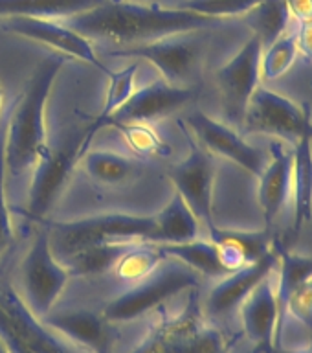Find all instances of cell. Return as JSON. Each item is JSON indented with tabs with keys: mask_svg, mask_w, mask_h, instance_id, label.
Segmentation results:
<instances>
[{
	"mask_svg": "<svg viewBox=\"0 0 312 353\" xmlns=\"http://www.w3.org/2000/svg\"><path fill=\"white\" fill-rule=\"evenodd\" d=\"M61 21L88 39H107L127 46L206 30L222 22L186 8H164L134 0H101L90 10Z\"/></svg>",
	"mask_w": 312,
	"mask_h": 353,
	"instance_id": "1",
	"label": "cell"
},
{
	"mask_svg": "<svg viewBox=\"0 0 312 353\" xmlns=\"http://www.w3.org/2000/svg\"><path fill=\"white\" fill-rule=\"evenodd\" d=\"M66 63L65 55L46 57L33 70L10 123L6 127L4 157L8 175H21L33 170L46 145L44 110L54 83Z\"/></svg>",
	"mask_w": 312,
	"mask_h": 353,
	"instance_id": "2",
	"label": "cell"
},
{
	"mask_svg": "<svg viewBox=\"0 0 312 353\" xmlns=\"http://www.w3.org/2000/svg\"><path fill=\"white\" fill-rule=\"evenodd\" d=\"M230 346L198 305L197 292L178 311L162 314L129 353H226Z\"/></svg>",
	"mask_w": 312,
	"mask_h": 353,
	"instance_id": "3",
	"label": "cell"
},
{
	"mask_svg": "<svg viewBox=\"0 0 312 353\" xmlns=\"http://www.w3.org/2000/svg\"><path fill=\"white\" fill-rule=\"evenodd\" d=\"M52 241L59 243L61 258L98 243L151 241L154 215L99 214L74 221L48 223Z\"/></svg>",
	"mask_w": 312,
	"mask_h": 353,
	"instance_id": "4",
	"label": "cell"
},
{
	"mask_svg": "<svg viewBox=\"0 0 312 353\" xmlns=\"http://www.w3.org/2000/svg\"><path fill=\"white\" fill-rule=\"evenodd\" d=\"M198 285V274L187 265L173 259L160 265L153 274L132 283L125 292L116 296L105 307L103 316L109 322H131L153 309H158L169 298Z\"/></svg>",
	"mask_w": 312,
	"mask_h": 353,
	"instance_id": "5",
	"label": "cell"
},
{
	"mask_svg": "<svg viewBox=\"0 0 312 353\" xmlns=\"http://www.w3.org/2000/svg\"><path fill=\"white\" fill-rule=\"evenodd\" d=\"M70 278V270L54 254L48 226L39 228L22 259L21 298L24 303L33 314L44 319L57 303Z\"/></svg>",
	"mask_w": 312,
	"mask_h": 353,
	"instance_id": "6",
	"label": "cell"
},
{
	"mask_svg": "<svg viewBox=\"0 0 312 353\" xmlns=\"http://www.w3.org/2000/svg\"><path fill=\"white\" fill-rule=\"evenodd\" d=\"M242 123L248 131L267 134L275 140L294 143L312 137V118L307 105L259 85L248 101Z\"/></svg>",
	"mask_w": 312,
	"mask_h": 353,
	"instance_id": "7",
	"label": "cell"
},
{
	"mask_svg": "<svg viewBox=\"0 0 312 353\" xmlns=\"http://www.w3.org/2000/svg\"><path fill=\"white\" fill-rule=\"evenodd\" d=\"M83 132L70 134L57 148H46L33 165L32 184L28 193L26 215L33 221H43L57 203L72 171L79 162Z\"/></svg>",
	"mask_w": 312,
	"mask_h": 353,
	"instance_id": "8",
	"label": "cell"
},
{
	"mask_svg": "<svg viewBox=\"0 0 312 353\" xmlns=\"http://www.w3.org/2000/svg\"><path fill=\"white\" fill-rule=\"evenodd\" d=\"M182 131L189 143V153L180 164L169 171V179L175 186V192L180 195L191 208L204 230L208 234L215 228L214 221V182H215V160L200 143L191 137L186 125L178 121Z\"/></svg>",
	"mask_w": 312,
	"mask_h": 353,
	"instance_id": "9",
	"label": "cell"
},
{
	"mask_svg": "<svg viewBox=\"0 0 312 353\" xmlns=\"http://www.w3.org/2000/svg\"><path fill=\"white\" fill-rule=\"evenodd\" d=\"M191 33H178L151 43L131 44L127 48L112 50L109 55L149 61L160 72L164 81L187 87L186 83L189 81L200 59V43Z\"/></svg>",
	"mask_w": 312,
	"mask_h": 353,
	"instance_id": "10",
	"label": "cell"
},
{
	"mask_svg": "<svg viewBox=\"0 0 312 353\" xmlns=\"http://www.w3.org/2000/svg\"><path fill=\"white\" fill-rule=\"evenodd\" d=\"M184 125H187V131L191 132L208 153L233 162L253 176L261 175V171L269 162V153L247 142L233 127L215 120L202 110H193L186 118Z\"/></svg>",
	"mask_w": 312,
	"mask_h": 353,
	"instance_id": "11",
	"label": "cell"
},
{
	"mask_svg": "<svg viewBox=\"0 0 312 353\" xmlns=\"http://www.w3.org/2000/svg\"><path fill=\"white\" fill-rule=\"evenodd\" d=\"M263 48V41L253 33L239 52L231 55L215 74L226 110L236 120H242L248 101L259 87Z\"/></svg>",
	"mask_w": 312,
	"mask_h": 353,
	"instance_id": "12",
	"label": "cell"
},
{
	"mask_svg": "<svg viewBox=\"0 0 312 353\" xmlns=\"http://www.w3.org/2000/svg\"><path fill=\"white\" fill-rule=\"evenodd\" d=\"M4 30L35 41V43L46 44L65 57L85 61L107 76L110 74L109 66L101 63L98 54L94 52L92 41L66 26L63 21L59 22L54 19H44V17H11L4 21Z\"/></svg>",
	"mask_w": 312,
	"mask_h": 353,
	"instance_id": "13",
	"label": "cell"
},
{
	"mask_svg": "<svg viewBox=\"0 0 312 353\" xmlns=\"http://www.w3.org/2000/svg\"><path fill=\"white\" fill-rule=\"evenodd\" d=\"M281 311L283 307L280 298V278L275 265L274 270L239 305L245 333L253 342L258 352L278 353L275 336L281 324Z\"/></svg>",
	"mask_w": 312,
	"mask_h": 353,
	"instance_id": "14",
	"label": "cell"
},
{
	"mask_svg": "<svg viewBox=\"0 0 312 353\" xmlns=\"http://www.w3.org/2000/svg\"><path fill=\"white\" fill-rule=\"evenodd\" d=\"M195 98V90L191 87H180L164 81L162 77L149 83L145 87L132 90L125 103L116 110L110 118L109 125L116 123H149L164 116L175 112Z\"/></svg>",
	"mask_w": 312,
	"mask_h": 353,
	"instance_id": "15",
	"label": "cell"
},
{
	"mask_svg": "<svg viewBox=\"0 0 312 353\" xmlns=\"http://www.w3.org/2000/svg\"><path fill=\"white\" fill-rule=\"evenodd\" d=\"M278 259L280 250L270 247L269 252L261 256L258 261L219 278L206 298L208 316H222L233 309H239L242 300L274 270Z\"/></svg>",
	"mask_w": 312,
	"mask_h": 353,
	"instance_id": "16",
	"label": "cell"
},
{
	"mask_svg": "<svg viewBox=\"0 0 312 353\" xmlns=\"http://www.w3.org/2000/svg\"><path fill=\"white\" fill-rule=\"evenodd\" d=\"M259 179V206L264 221L272 226L291 201L292 179V145L283 140H272L269 149V162Z\"/></svg>",
	"mask_w": 312,
	"mask_h": 353,
	"instance_id": "17",
	"label": "cell"
},
{
	"mask_svg": "<svg viewBox=\"0 0 312 353\" xmlns=\"http://www.w3.org/2000/svg\"><path fill=\"white\" fill-rule=\"evenodd\" d=\"M44 322L57 333L92 353H99L105 347H110L109 320L103 314H98L90 309H72L63 313H48Z\"/></svg>",
	"mask_w": 312,
	"mask_h": 353,
	"instance_id": "18",
	"label": "cell"
},
{
	"mask_svg": "<svg viewBox=\"0 0 312 353\" xmlns=\"http://www.w3.org/2000/svg\"><path fill=\"white\" fill-rule=\"evenodd\" d=\"M292 226L300 234L312 221V137L300 138L292 145L291 201Z\"/></svg>",
	"mask_w": 312,
	"mask_h": 353,
	"instance_id": "19",
	"label": "cell"
},
{
	"mask_svg": "<svg viewBox=\"0 0 312 353\" xmlns=\"http://www.w3.org/2000/svg\"><path fill=\"white\" fill-rule=\"evenodd\" d=\"M202 228L204 226L195 217L186 201L175 192L164 210L154 214V230L149 243L165 245V243L191 241L200 237Z\"/></svg>",
	"mask_w": 312,
	"mask_h": 353,
	"instance_id": "20",
	"label": "cell"
},
{
	"mask_svg": "<svg viewBox=\"0 0 312 353\" xmlns=\"http://www.w3.org/2000/svg\"><path fill=\"white\" fill-rule=\"evenodd\" d=\"M219 248L220 261L228 272L242 269L247 265L258 261L261 256L270 250L263 234H248V232L220 230L215 226L206 234Z\"/></svg>",
	"mask_w": 312,
	"mask_h": 353,
	"instance_id": "21",
	"label": "cell"
},
{
	"mask_svg": "<svg viewBox=\"0 0 312 353\" xmlns=\"http://www.w3.org/2000/svg\"><path fill=\"white\" fill-rule=\"evenodd\" d=\"M79 164L92 181L103 186L125 184L142 171L138 160L107 149H88L79 159Z\"/></svg>",
	"mask_w": 312,
	"mask_h": 353,
	"instance_id": "22",
	"label": "cell"
},
{
	"mask_svg": "<svg viewBox=\"0 0 312 353\" xmlns=\"http://www.w3.org/2000/svg\"><path fill=\"white\" fill-rule=\"evenodd\" d=\"M158 247L167 258L178 259L180 263L187 265L197 274L217 278V280L230 274L220 261L219 248L209 237H197V239L184 243H165Z\"/></svg>",
	"mask_w": 312,
	"mask_h": 353,
	"instance_id": "23",
	"label": "cell"
},
{
	"mask_svg": "<svg viewBox=\"0 0 312 353\" xmlns=\"http://www.w3.org/2000/svg\"><path fill=\"white\" fill-rule=\"evenodd\" d=\"M138 65H129L125 68H121L118 72L110 70L109 74V90H107V98H105V105L101 107L98 114L94 116L92 123L83 131L81 148H79V159L90 149V143L96 138L103 127H109L110 118L116 114V110L120 109L121 105L125 103L129 96L134 90V76H136Z\"/></svg>",
	"mask_w": 312,
	"mask_h": 353,
	"instance_id": "24",
	"label": "cell"
},
{
	"mask_svg": "<svg viewBox=\"0 0 312 353\" xmlns=\"http://www.w3.org/2000/svg\"><path fill=\"white\" fill-rule=\"evenodd\" d=\"M132 243H98V245H88V247L79 248L76 252L68 254V256L59 259L61 263L70 270L72 276L101 274V272L114 269V265L118 263L121 254L125 252Z\"/></svg>",
	"mask_w": 312,
	"mask_h": 353,
	"instance_id": "25",
	"label": "cell"
},
{
	"mask_svg": "<svg viewBox=\"0 0 312 353\" xmlns=\"http://www.w3.org/2000/svg\"><path fill=\"white\" fill-rule=\"evenodd\" d=\"M101 0H0V17L66 19L98 6Z\"/></svg>",
	"mask_w": 312,
	"mask_h": 353,
	"instance_id": "26",
	"label": "cell"
},
{
	"mask_svg": "<svg viewBox=\"0 0 312 353\" xmlns=\"http://www.w3.org/2000/svg\"><path fill=\"white\" fill-rule=\"evenodd\" d=\"M165 258L167 256L160 250L156 243L136 241L121 254V258L118 259V263L114 265L112 270H116V274L121 280L129 281V283H138L149 274H153L154 270L164 263Z\"/></svg>",
	"mask_w": 312,
	"mask_h": 353,
	"instance_id": "27",
	"label": "cell"
},
{
	"mask_svg": "<svg viewBox=\"0 0 312 353\" xmlns=\"http://www.w3.org/2000/svg\"><path fill=\"white\" fill-rule=\"evenodd\" d=\"M253 33L263 41V46L280 37L281 33L291 30V10L285 0H264L247 15Z\"/></svg>",
	"mask_w": 312,
	"mask_h": 353,
	"instance_id": "28",
	"label": "cell"
},
{
	"mask_svg": "<svg viewBox=\"0 0 312 353\" xmlns=\"http://www.w3.org/2000/svg\"><path fill=\"white\" fill-rule=\"evenodd\" d=\"M300 48H298L296 32L281 33L280 37L267 44L261 55V79L275 81L291 70L296 63Z\"/></svg>",
	"mask_w": 312,
	"mask_h": 353,
	"instance_id": "29",
	"label": "cell"
},
{
	"mask_svg": "<svg viewBox=\"0 0 312 353\" xmlns=\"http://www.w3.org/2000/svg\"><path fill=\"white\" fill-rule=\"evenodd\" d=\"M261 2L264 0H189L182 8L225 21L230 17H247Z\"/></svg>",
	"mask_w": 312,
	"mask_h": 353,
	"instance_id": "30",
	"label": "cell"
},
{
	"mask_svg": "<svg viewBox=\"0 0 312 353\" xmlns=\"http://www.w3.org/2000/svg\"><path fill=\"white\" fill-rule=\"evenodd\" d=\"M120 131H123L127 143L131 145L136 153L140 154H165L167 145H165L156 132L149 127V123H116Z\"/></svg>",
	"mask_w": 312,
	"mask_h": 353,
	"instance_id": "31",
	"label": "cell"
},
{
	"mask_svg": "<svg viewBox=\"0 0 312 353\" xmlns=\"http://www.w3.org/2000/svg\"><path fill=\"white\" fill-rule=\"evenodd\" d=\"M281 307L298 322H302L312 336V276L287 292L281 300Z\"/></svg>",
	"mask_w": 312,
	"mask_h": 353,
	"instance_id": "32",
	"label": "cell"
},
{
	"mask_svg": "<svg viewBox=\"0 0 312 353\" xmlns=\"http://www.w3.org/2000/svg\"><path fill=\"white\" fill-rule=\"evenodd\" d=\"M4 137L6 129L0 131V252L10 247L13 241V225H11L10 206H8V199H6V157H4Z\"/></svg>",
	"mask_w": 312,
	"mask_h": 353,
	"instance_id": "33",
	"label": "cell"
},
{
	"mask_svg": "<svg viewBox=\"0 0 312 353\" xmlns=\"http://www.w3.org/2000/svg\"><path fill=\"white\" fill-rule=\"evenodd\" d=\"M296 39L300 54H303L307 59L312 61V21L296 22Z\"/></svg>",
	"mask_w": 312,
	"mask_h": 353,
	"instance_id": "34",
	"label": "cell"
},
{
	"mask_svg": "<svg viewBox=\"0 0 312 353\" xmlns=\"http://www.w3.org/2000/svg\"><path fill=\"white\" fill-rule=\"evenodd\" d=\"M296 22L312 21V0H285Z\"/></svg>",
	"mask_w": 312,
	"mask_h": 353,
	"instance_id": "35",
	"label": "cell"
},
{
	"mask_svg": "<svg viewBox=\"0 0 312 353\" xmlns=\"http://www.w3.org/2000/svg\"><path fill=\"white\" fill-rule=\"evenodd\" d=\"M291 353H312V344L309 347H305V350H298V352H291Z\"/></svg>",
	"mask_w": 312,
	"mask_h": 353,
	"instance_id": "36",
	"label": "cell"
},
{
	"mask_svg": "<svg viewBox=\"0 0 312 353\" xmlns=\"http://www.w3.org/2000/svg\"><path fill=\"white\" fill-rule=\"evenodd\" d=\"M0 353H8V350H6L4 342H2V339H0Z\"/></svg>",
	"mask_w": 312,
	"mask_h": 353,
	"instance_id": "37",
	"label": "cell"
},
{
	"mask_svg": "<svg viewBox=\"0 0 312 353\" xmlns=\"http://www.w3.org/2000/svg\"><path fill=\"white\" fill-rule=\"evenodd\" d=\"M2 99H4V92H2V85H0V107H2Z\"/></svg>",
	"mask_w": 312,
	"mask_h": 353,
	"instance_id": "38",
	"label": "cell"
},
{
	"mask_svg": "<svg viewBox=\"0 0 312 353\" xmlns=\"http://www.w3.org/2000/svg\"><path fill=\"white\" fill-rule=\"evenodd\" d=\"M226 353H230V350H228V352H226Z\"/></svg>",
	"mask_w": 312,
	"mask_h": 353,
	"instance_id": "39",
	"label": "cell"
}]
</instances>
